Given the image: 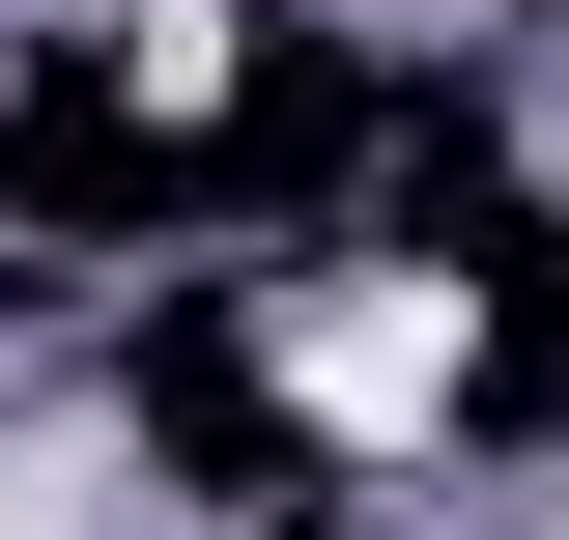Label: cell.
I'll return each mask as SVG.
<instances>
[{
	"instance_id": "1",
	"label": "cell",
	"mask_w": 569,
	"mask_h": 540,
	"mask_svg": "<svg viewBox=\"0 0 569 540\" xmlns=\"http://www.w3.org/2000/svg\"><path fill=\"white\" fill-rule=\"evenodd\" d=\"M284 370H313V427H370V456H399V427L456 399V313H427V284H342V313L284 341Z\"/></svg>"
}]
</instances>
